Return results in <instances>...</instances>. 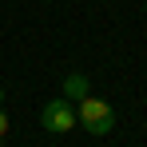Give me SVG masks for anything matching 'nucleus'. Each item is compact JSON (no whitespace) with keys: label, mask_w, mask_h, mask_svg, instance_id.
<instances>
[{"label":"nucleus","mask_w":147,"mask_h":147,"mask_svg":"<svg viewBox=\"0 0 147 147\" xmlns=\"http://www.w3.org/2000/svg\"><path fill=\"white\" fill-rule=\"evenodd\" d=\"M76 127H84L88 135H107L115 127V111L111 103H103L99 96H84L76 107Z\"/></svg>","instance_id":"obj_1"},{"label":"nucleus","mask_w":147,"mask_h":147,"mask_svg":"<svg viewBox=\"0 0 147 147\" xmlns=\"http://www.w3.org/2000/svg\"><path fill=\"white\" fill-rule=\"evenodd\" d=\"M40 127L44 131H52V135H64V131H72L76 127V107L72 99H48L44 103V111H40Z\"/></svg>","instance_id":"obj_2"},{"label":"nucleus","mask_w":147,"mask_h":147,"mask_svg":"<svg viewBox=\"0 0 147 147\" xmlns=\"http://www.w3.org/2000/svg\"><path fill=\"white\" fill-rule=\"evenodd\" d=\"M64 96H72V99H84V96H92V92H88V76H80V72L64 76Z\"/></svg>","instance_id":"obj_3"},{"label":"nucleus","mask_w":147,"mask_h":147,"mask_svg":"<svg viewBox=\"0 0 147 147\" xmlns=\"http://www.w3.org/2000/svg\"><path fill=\"white\" fill-rule=\"evenodd\" d=\"M0 135H8V115H4V107H0Z\"/></svg>","instance_id":"obj_4"},{"label":"nucleus","mask_w":147,"mask_h":147,"mask_svg":"<svg viewBox=\"0 0 147 147\" xmlns=\"http://www.w3.org/2000/svg\"><path fill=\"white\" fill-rule=\"evenodd\" d=\"M0 103H4V92H0Z\"/></svg>","instance_id":"obj_5"},{"label":"nucleus","mask_w":147,"mask_h":147,"mask_svg":"<svg viewBox=\"0 0 147 147\" xmlns=\"http://www.w3.org/2000/svg\"><path fill=\"white\" fill-rule=\"evenodd\" d=\"M0 147H4V135H0Z\"/></svg>","instance_id":"obj_6"}]
</instances>
